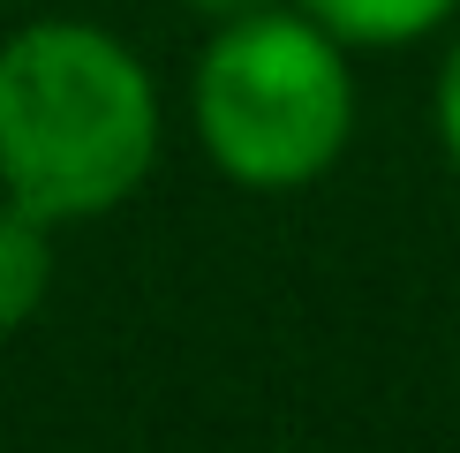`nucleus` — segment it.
<instances>
[{
	"instance_id": "3",
	"label": "nucleus",
	"mask_w": 460,
	"mask_h": 453,
	"mask_svg": "<svg viewBox=\"0 0 460 453\" xmlns=\"http://www.w3.org/2000/svg\"><path fill=\"white\" fill-rule=\"evenodd\" d=\"M302 15H317L348 53H408L423 38L453 31L460 0H295Z\"/></svg>"
},
{
	"instance_id": "4",
	"label": "nucleus",
	"mask_w": 460,
	"mask_h": 453,
	"mask_svg": "<svg viewBox=\"0 0 460 453\" xmlns=\"http://www.w3.org/2000/svg\"><path fill=\"white\" fill-rule=\"evenodd\" d=\"M53 288V226L0 197V340L23 333Z\"/></svg>"
},
{
	"instance_id": "2",
	"label": "nucleus",
	"mask_w": 460,
	"mask_h": 453,
	"mask_svg": "<svg viewBox=\"0 0 460 453\" xmlns=\"http://www.w3.org/2000/svg\"><path fill=\"white\" fill-rule=\"evenodd\" d=\"M189 121L234 189L287 197L324 182L355 144L348 46L295 0L226 15L189 68Z\"/></svg>"
},
{
	"instance_id": "5",
	"label": "nucleus",
	"mask_w": 460,
	"mask_h": 453,
	"mask_svg": "<svg viewBox=\"0 0 460 453\" xmlns=\"http://www.w3.org/2000/svg\"><path fill=\"white\" fill-rule=\"evenodd\" d=\"M430 129H438V151L460 174V15H453V46L438 61V91H430Z\"/></svg>"
},
{
	"instance_id": "1",
	"label": "nucleus",
	"mask_w": 460,
	"mask_h": 453,
	"mask_svg": "<svg viewBox=\"0 0 460 453\" xmlns=\"http://www.w3.org/2000/svg\"><path fill=\"white\" fill-rule=\"evenodd\" d=\"M159 84L106 23L38 15L0 38V197L46 226L121 212L159 166Z\"/></svg>"
},
{
	"instance_id": "6",
	"label": "nucleus",
	"mask_w": 460,
	"mask_h": 453,
	"mask_svg": "<svg viewBox=\"0 0 460 453\" xmlns=\"http://www.w3.org/2000/svg\"><path fill=\"white\" fill-rule=\"evenodd\" d=\"M189 15H204V23H226V15H249V8H272V0H181Z\"/></svg>"
}]
</instances>
